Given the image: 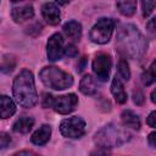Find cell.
<instances>
[{
    "label": "cell",
    "instance_id": "obj_1",
    "mask_svg": "<svg viewBox=\"0 0 156 156\" xmlns=\"http://www.w3.org/2000/svg\"><path fill=\"white\" fill-rule=\"evenodd\" d=\"M117 48L123 57L140 60L147 50V40L134 24L123 23L117 28Z\"/></svg>",
    "mask_w": 156,
    "mask_h": 156
},
{
    "label": "cell",
    "instance_id": "obj_2",
    "mask_svg": "<svg viewBox=\"0 0 156 156\" xmlns=\"http://www.w3.org/2000/svg\"><path fill=\"white\" fill-rule=\"evenodd\" d=\"M12 91L16 101L26 108H30L37 105L38 102V94L34 84L33 73L24 68L22 69L15 78Z\"/></svg>",
    "mask_w": 156,
    "mask_h": 156
},
{
    "label": "cell",
    "instance_id": "obj_3",
    "mask_svg": "<svg viewBox=\"0 0 156 156\" xmlns=\"http://www.w3.org/2000/svg\"><path fill=\"white\" fill-rule=\"evenodd\" d=\"M130 139V134L123 129L122 127L110 123L102 127L99 132H96L94 136V141L96 146H102L106 149H112L115 146H121Z\"/></svg>",
    "mask_w": 156,
    "mask_h": 156
},
{
    "label": "cell",
    "instance_id": "obj_4",
    "mask_svg": "<svg viewBox=\"0 0 156 156\" xmlns=\"http://www.w3.org/2000/svg\"><path fill=\"white\" fill-rule=\"evenodd\" d=\"M43 84L54 90H63L73 84V77L56 66H46L39 72Z\"/></svg>",
    "mask_w": 156,
    "mask_h": 156
},
{
    "label": "cell",
    "instance_id": "obj_5",
    "mask_svg": "<svg viewBox=\"0 0 156 156\" xmlns=\"http://www.w3.org/2000/svg\"><path fill=\"white\" fill-rule=\"evenodd\" d=\"M43 106L45 108L51 107L55 112L60 115H68L76 110L78 106V96L73 93L66 94V95H60V96H54L51 94H44L43 95Z\"/></svg>",
    "mask_w": 156,
    "mask_h": 156
},
{
    "label": "cell",
    "instance_id": "obj_6",
    "mask_svg": "<svg viewBox=\"0 0 156 156\" xmlns=\"http://www.w3.org/2000/svg\"><path fill=\"white\" fill-rule=\"evenodd\" d=\"M115 20L108 18V17H102L100 18L91 28L89 33V38L93 43L95 44H106L110 41L112 32L115 29Z\"/></svg>",
    "mask_w": 156,
    "mask_h": 156
},
{
    "label": "cell",
    "instance_id": "obj_7",
    "mask_svg": "<svg viewBox=\"0 0 156 156\" xmlns=\"http://www.w3.org/2000/svg\"><path fill=\"white\" fill-rule=\"evenodd\" d=\"M85 121L79 116L68 117L61 121L60 123V132L65 138L78 139L84 135L85 133Z\"/></svg>",
    "mask_w": 156,
    "mask_h": 156
},
{
    "label": "cell",
    "instance_id": "obj_8",
    "mask_svg": "<svg viewBox=\"0 0 156 156\" xmlns=\"http://www.w3.org/2000/svg\"><path fill=\"white\" fill-rule=\"evenodd\" d=\"M111 56L107 54H99L95 56V58L93 60L91 63V68L93 72L95 74V77L98 78V80L105 82L108 78L110 74V69H111Z\"/></svg>",
    "mask_w": 156,
    "mask_h": 156
},
{
    "label": "cell",
    "instance_id": "obj_9",
    "mask_svg": "<svg viewBox=\"0 0 156 156\" xmlns=\"http://www.w3.org/2000/svg\"><path fill=\"white\" fill-rule=\"evenodd\" d=\"M63 39L60 33H54L46 43V55L48 60L51 62L58 61L63 54Z\"/></svg>",
    "mask_w": 156,
    "mask_h": 156
},
{
    "label": "cell",
    "instance_id": "obj_10",
    "mask_svg": "<svg viewBox=\"0 0 156 156\" xmlns=\"http://www.w3.org/2000/svg\"><path fill=\"white\" fill-rule=\"evenodd\" d=\"M41 15L43 18L49 23L50 26H56L61 21V13L60 9L56 2H45L41 6Z\"/></svg>",
    "mask_w": 156,
    "mask_h": 156
},
{
    "label": "cell",
    "instance_id": "obj_11",
    "mask_svg": "<svg viewBox=\"0 0 156 156\" xmlns=\"http://www.w3.org/2000/svg\"><path fill=\"white\" fill-rule=\"evenodd\" d=\"M11 16L16 23H22L34 16V7L32 4H18L12 7Z\"/></svg>",
    "mask_w": 156,
    "mask_h": 156
},
{
    "label": "cell",
    "instance_id": "obj_12",
    "mask_svg": "<svg viewBox=\"0 0 156 156\" xmlns=\"http://www.w3.org/2000/svg\"><path fill=\"white\" fill-rule=\"evenodd\" d=\"M111 93L115 98V100L117 101V104H124L127 101V93L124 90L123 83L121 80L119 76H115L111 83Z\"/></svg>",
    "mask_w": 156,
    "mask_h": 156
},
{
    "label": "cell",
    "instance_id": "obj_13",
    "mask_svg": "<svg viewBox=\"0 0 156 156\" xmlns=\"http://www.w3.org/2000/svg\"><path fill=\"white\" fill-rule=\"evenodd\" d=\"M50 135H51V127L49 124H43L41 127H39L30 136V140L34 145H44L49 141L50 139Z\"/></svg>",
    "mask_w": 156,
    "mask_h": 156
},
{
    "label": "cell",
    "instance_id": "obj_14",
    "mask_svg": "<svg viewBox=\"0 0 156 156\" xmlns=\"http://www.w3.org/2000/svg\"><path fill=\"white\" fill-rule=\"evenodd\" d=\"M63 33L73 41H78L82 38V24L74 20L68 21L63 24Z\"/></svg>",
    "mask_w": 156,
    "mask_h": 156
},
{
    "label": "cell",
    "instance_id": "obj_15",
    "mask_svg": "<svg viewBox=\"0 0 156 156\" xmlns=\"http://www.w3.org/2000/svg\"><path fill=\"white\" fill-rule=\"evenodd\" d=\"M121 121L124 127L138 130L140 128V118L132 110H123L121 113Z\"/></svg>",
    "mask_w": 156,
    "mask_h": 156
},
{
    "label": "cell",
    "instance_id": "obj_16",
    "mask_svg": "<svg viewBox=\"0 0 156 156\" xmlns=\"http://www.w3.org/2000/svg\"><path fill=\"white\" fill-rule=\"evenodd\" d=\"M79 90L84 95H94L98 91V82L90 74H85L79 82Z\"/></svg>",
    "mask_w": 156,
    "mask_h": 156
},
{
    "label": "cell",
    "instance_id": "obj_17",
    "mask_svg": "<svg viewBox=\"0 0 156 156\" xmlns=\"http://www.w3.org/2000/svg\"><path fill=\"white\" fill-rule=\"evenodd\" d=\"M0 106H1L0 107V115H1V118H4V119L11 117L16 112V105L7 95H1Z\"/></svg>",
    "mask_w": 156,
    "mask_h": 156
},
{
    "label": "cell",
    "instance_id": "obj_18",
    "mask_svg": "<svg viewBox=\"0 0 156 156\" xmlns=\"http://www.w3.org/2000/svg\"><path fill=\"white\" fill-rule=\"evenodd\" d=\"M33 126H34V118L29 117V116H23V117H20L18 119L15 121V123L12 126V129L16 133L26 134L32 129Z\"/></svg>",
    "mask_w": 156,
    "mask_h": 156
},
{
    "label": "cell",
    "instance_id": "obj_19",
    "mask_svg": "<svg viewBox=\"0 0 156 156\" xmlns=\"http://www.w3.org/2000/svg\"><path fill=\"white\" fill-rule=\"evenodd\" d=\"M141 83L144 85H151L156 83V60L151 62V65L143 72L141 74Z\"/></svg>",
    "mask_w": 156,
    "mask_h": 156
},
{
    "label": "cell",
    "instance_id": "obj_20",
    "mask_svg": "<svg viewBox=\"0 0 156 156\" xmlns=\"http://www.w3.org/2000/svg\"><path fill=\"white\" fill-rule=\"evenodd\" d=\"M116 7L118 9V11L123 15V16H133L135 13L136 10V1H117L116 2Z\"/></svg>",
    "mask_w": 156,
    "mask_h": 156
},
{
    "label": "cell",
    "instance_id": "obj_21",
    "mask_svg": "<svg viewBox=\"0 0 156 156\" xmlns=\"http://www.w3.org/2000/svg\"><path fill=\"white\" fill-rule=\"evenodd\" d=\"M117 68H118V76L123 80H126V82L129 80V78H130V69H129V65H128V61L126 60V57L122 56L119 58Z\"/></svg>",
    "mask_w": 156,
    "mask_h": 156
},
{
    "label": "cell",
    "instance_id": "obj_22",
    "mask_svg": "<svg viewBox=\"0 0 156 156\" xmlns=\"http://www.w3.org/2000/svg\"><path fill=\"white\" fill-rule=\"evenodd\" d=\"M15 60L11 57V56H4L2 58V63H1V71L4 73H9V72H12L13 68H15Z\"/></svg>",
    "mask_w": 156,
    "mask_h": 156
},
{
    "label": "cell",
    "instance_id": "obj_23",
    "mask_svg": "<svg viewBox=\"0 0 156 156\" xmlns=\"http://www.w3.org/2000/svg\"><path fill=\"white\" fill-rule=\"evenodd\" d=\"M156 2L155 1H141V10H143V16L144 17H147L150 16V13L152 12L154 7H155Z\"/></svg>",
    "mask_w": 156,
    "mask_h": 156
},
{
    "label": "cell",
    "instance_id": "obj_24",
    "mask_svg": "<svg viewBox=\"0 0 156 156\" xmlns=\"http://www.w3.org/2000/svg\"><path fill=\"white\" fill-rule=\"evenodd\" d=\"M111 150L102 147V146H96L94 150L90 151V156H110Z\"/></svg>",
    "mask_w": 156,
    "mask_h": 156
},
{
    "label": "cell",
    "instance_id": "obj_25",
    "mask_svg": "<svg viewBox=\"0 0 156 156\" xmlns=\"http://www.w3.org/2000/svg\"><path fill=\"white\" fill-rule=\"evenodd\" d=\"M63 54H65L66 56H68V57H76V56L78 55V50H77V48H76L73 44H68V45L65 46Z\"/></svg>",
    "mask_w": 156,
    "mask_h": 156
},
{
    "label": "cell",
    "instance_id": "obj_26",
    "mask_svg": "<svg viewBox=\"0 0 156 156\" xmlns=\"http://www.w3.org/2000/svg\"><path fill=\"white\" fill-rule=\"evenodd\" d=\"M133 101H134V104H136V105H143V104H144L145 96H144V94H143V91H141L140 89L134 90V93H133Z\"/></svg>",
    "mask_w": 156,
    "mask_h": 156
},
{
    "label": "cell",
    "instance_id": "obj_27",
    "mask_svg": "<svg viewBox=\"0 0 156 156\" xmlns=\"http://www.w3.org/2000/svg\"><path fill=\"white\" fill-rule=\"evenodd\" d=\"M10 143H11V138H10V135L7 134V133H1L0 134V146H1V149H6L9 145H10Z\"/></svg>",
    "mask_w": 156,
    "mask_h": 156
},
{
    "label": "cell",
    "instance_id": "obj_28",
    "mask_svg": "<svg viewBox=\"0 0 156 156\" xmlns=\"http://www.w3.org/2000/svg\"><path fill=\"white\" fill-rule=\"evenodd\" d=\"M146 124L151 128H156V110L150 112V115L146 117Z\"/></svg>",
    "mask_w": 156,
    "mask_h": 156
},
{
    "label": "cell",
    "instance_id": "obj_29",
    "mask_svg": "<svg viewBox=\"0 0 156 156\" xmlns=\"http://www.w3.org/2000/svg\"><path fill=\"white\" fill-rule=\"evenodd\" d=\"M146 28H147V32L151 33V35H155L156 34V18H151L147 22Z\"/></svg>",
    "mask_w": 156,
    "mask_h": 156
},
{
    "label": "cell",
    "instance_id": "obj_30",
    "mask_svg": "<svg viewBox=\"0 0 156 156\" xmlns=\"http://www.w3.org/2000/svg\"><path fill=\"white\" fill-rule=\"evenodd\" d=\"M147 143L151 147H156V132H151L147 135Z\"/></svg>",
    "mask_w": 156,
    "mask_h": 156
},
{
    "label": "cell",
    "instance_id": "obj_31",
    "mask_svg": "<svg viewBox=\"0 0 156 156\" xmlns=\"http://www.w3.org/2000/svg\"><path fill=\"white\" fill-rule=\"evenodd\" d=\"M12 156H39V155H37V154H35V152H33V151L24 150V151L16 152V154H15V155H12Z\"/></svg>",
    "mask_w": 156,
    "mask_h": 156
},
{
    "label": "cell",
    "instance_id": "obj_32",
    "mask_svg": "<svg viewBox=\"0 0 156 156\" xmlns=\"http://www.w3.org/2000/svg\"><path fill=\"white\" fill-rule=\"evenodd\" d=\"M84 67H85V57H83L82 58V62L77 65V72H82L84 69Z\"/></svg>",
    "mask_w": 156,
    "mask_h": 156
},
{
    "label": "cell",
    "instance_id": "obj_33",
    "mask_svg": "<svg viewBox=\"0 0 156 156\" xmlns=\"http://www.w3.org/2000/svg\"><path fill=\"white\" fill-rule=\"evenodd\" d=\"M150 98H151V101L154 102V104H156V88L151 91V94H150Z\"/></svg>",
    "mask_w": 156,
    "mask_h": 156
}]
</instances>
